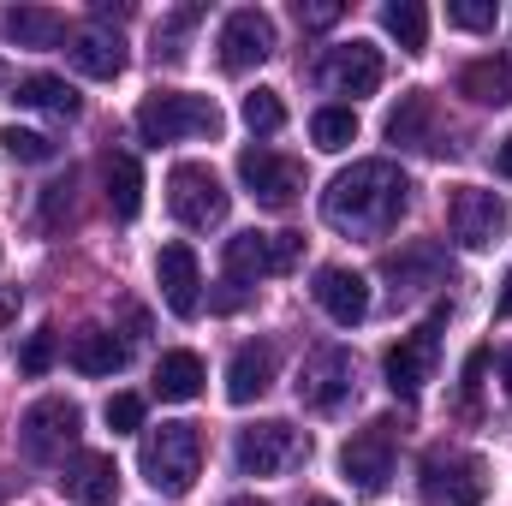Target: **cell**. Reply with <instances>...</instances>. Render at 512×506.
Here are the masks:
<instances>
[{"instance_id": "ffe728a7", "label": "cell", "mask_w": 512, "mask_h": 506, "mask_svg": "<svg viewBox=\"0 0 512 506\" xmlns=\"http://www.w3.org/2000/svg\"><path fill=\"white\" fill-rule=\"evenodd\" d=\"M0 30H6V42H18V48H60V42L72 36L54 6H12V12H0Z\"/></svg>"}, {"instance_id": "ba28073f", "label": "cell", "mask_w": 512, "mask_h": 506, "mask_svg": "<svg viewBox=\"0 0 512 506\" xmlns=\"http://www.w3.org/2000/svg\"><path fill=\"white\" fill-rule=\"evenodd\" d=\"M298 251L304 239L298 233H239L227 239V280L239 286H256V280H274V274H292L298 268Z\"/></svg>"}, {"instance_id": "ee69618b", "label": "cell", "mask_w": 512, "mask_h": 506, "mask_svg": "<svg viewBox=\"0 0 512 506\" xmlns=\"http://www.w3.org/2000/svg\"><path fill=\"white\" fill-rule=\"evenodd\" d=\"M0 78H6V72H0Z\"/></svg>"}, {"instance_id": "74e56055", "label": "cell", "mask_w": 512, "mask_h": 506, "mask_svg": "<svg viewBox=\"0 0 512 506\" xmlns=\"http://www.w3.org/2000/svg\"><path fill=\"white\" fill-rule=\"evenodd\" d=\"M60 215H72V179L66 185H48V197H42V221L60 227Z\"/></svg>"}, {"instance_id": "ab89813d", "label": "cell", "mask_w": 512, "mask_h": 506, "mask_svg": "<svg viewBox=\"0 0 512 506\" xmlns=\"http://www.w3.org/2000/svg\"><path fill=\"white\" fill-rule=\"evenodd\" d=\"M495 167H501V173H507V179H512V137H507V143H501V149H495Z\"/></svg>"}, {"instance_id": "30bf717a", "label": "cell", "mask_w": 512, "mask_h": 506, "mask_svg": "<svg viewBox=\"0 0 512 506\" xmlns=\"http://www.w3.org/2000/svg\"><path fill=\"white\" fill-rule=\"evenodd\" d=\"M441 322H447V310H435L423 328H411V334H399V346H387L382 358V376L387 387L399 393V399H417L423 393V381L435 376V352H441Z\"/></svg>"}, {"instance_id": "d6986e66", "label": "cell", "mask_w": 512, "mask_h": 506, "mask_svg": "<svg viewBox=\"0 0 512 506\" xmlns=\"http://www.w3.org/2000/svg\"><path fill=\"white\" fill-rule=\"evenodd\" d=\"M66 60H72L84 78L108 84V78L126 72V42H120V30H108V24H84V30L66 36Z\"/></svg>"}, {"instance_id": "d590c367", "label": "cell", "mask_w": 512, "mask_h": 506, "mask_svg": "<svg viewBox=\"0 0 512 506\" xmlns=\"http://www.w3.org/2000/svg\"><path fill=\"white\" fill-rule=\"evenodd\" d=\"M102 417H108L114 435H131V429H143V399H137V393H114V399L102 405Z\"/></svg>"}, {"instance_id": "9c48e42d", "label": "cell", "mask_w": 512, "mask_h": 506, "mask_svg": "<svg viewBox=\"0 0 512 506\" xmlns=\"http://www.w3.org/2000/svg\"><path fill=\"white\" fill-rule=\"evenodd\" d=\"M447 227H453V239H459L465 251H489V245L507 239L512 209L495 191H483V185H459L453 203H447Z\"/></svg>"}, {"instance_id": "b9f144b4", "label": "cell", "mask_w": 512, "mask_h": 506, "mask_svg": "<svg viewBox=\"0 0 512 506\" xmlns=\"http://www.w3.org/2000/svg\"><path fill=\"white\" fill-rule=\"evenodd\" d=\"M221 506H268V501H256V495H233V501H221Z\"/></svg>"}, {"instance_id": "7c38bea8", "label": "cell", "mask_w": 512, "mask_h": 506, "mask_svg": "<svg viewBox=\"0 0 512 506\" xmlns=\"http://www.w3.org/2000/svg\"><path fill=\"white\" fill-rule=\"evenodd\" d=\"M316 84L328 96H376L382 90V48L370 42H334L322 60H316Z\"/></svg>"}, {"instance_id": "4dcf8cb0", "label": "cell", "mask_w": 512, "mask_h": 506, "mask_svg": "<svg viewBox=\"0 0 512 506\" xmlns=\"http://www.w3.org/2000/svg\"><path fill=\"white\" fill-rule=\"evenodd\" d=\"M239 114H245V126H251L256 137H274V131L286 126V102H280L274 90H251Z\"/></svg>"}, {"instance_id": "8d00e7d4", "label": "cell", "mask_w": 512, "mask_h": 506, "mask_svg": "<svg viewBox=\"0 0 512 506\" xmlns=\"http://www.w3.org/2000/svg\"><path fill=\"white\" fill-rule=\"evenodd\" d=\"M340 18V0H298V24H310V30H328Z\"/></svg>"}, {"instance_id": "5bb4252c", "label": "cell", "mask_w": 512, "mask_h": 506, "mask_svg": "<svg viewBox=\"0 0 512 506\" xmlns=\"http://www.w3.org/2000/svg\"><path fill=\"white\" fill-rule=\"evenodd\" d=\"M239 179H245V191H251L262 209H292V203H298V191H304V173H298V161L274 155L268 143L239 149Z\"/></svg>"}, {"instance_id": "f35d334b", "label": "cell", "mask_w": 512, "mask_h": 506, "mask_svg": "<svg viewBox=\"0 0 512 506\" xmlns=\"http://www.w3.org/2000/svg\"><path fill=\"white\" fill-rule=\"evenodd\" d=\"M495 316H501V322H512V268H507V280H501V298H495Z\"/></svg>"}, {"instance_id": "8992f818", "label": "cell", "mask_w": 512, "mask_h": 506, "mask_svg": "<svg viewBox=\"0 0 512 506\" xmlns=\"http://www.w3.org/2000/svg\"><path fill=\"white\" fill-rule=\"evenodd\" d=\"M167 209L179 215V227L209 233V227L227 221V185L215 179V167H203V161H179V167L167 173Z\"/></svg>"}, {"instance_id": "7a4b0ae2", "label": "cell", "mask_w": 512, "mask_h": 506, "mask_svg": "<svg viewBox=\"0 0 512 506\" xmlns=\"http://www.w3.org/2000/svg\"><path fill=\"white\" fill-rule=\"evenodd\" d=\"M137 471H143V483H149L155 495H167V501L191 495V483H197V471H203V435H197L191 423H161V429H149L143 447H137Z\"/></svg>"}, {"instance_id": "8fae6325", "label": "cell", "mask_w": 512, "mask_h": 506, "mask_svg": "<svg viewBox=\"0 0 512 506\" xmlns=\"http://www.w3.org/2000/svg\"><path fill=\"white\" fill-rule=\"evenodd\" d=\"M352 381H358V364H352V352L346 346H316L304 364H298V405H310V411H334V405H346L352 399Z\"/></svg>"}, {"instance_id": "5b68a950", "label": "cell", "mask_w": 512, "mask_h": 506, "mask_svg": "<svg viewBox=\"0 0 512 506\" xmlns=\"http://www.w3.org/2000/svg\"><path fill=\"white\" fill-rule=\"evenodd\" d=\"M78 435H84V411H78L66 393H48V399H36V405L18 417V447H24V459H36V465L66 459V453L78 447Z\"/></svg>"}, {"instance_id": "277c9868", "label": "cell", "mask_w": 512, "mask_h": 506, "mask_svg": "<svg viewBox=\"0 0 512 506\" xmlns=\"http://www.w3.org/2000/svg\"><path fill=\"white\" fill-rule=\"evenodd\" d=\"M417 489H423V506H483V495H489V465L477 453L435 447L417 465Z\"/></svg>"}, {"instance_id": "484cf974", "label": "cell", "mask_w": 512, "mask_h": 506, "mask_svg": "<svg viewBox=\"0 0 512 506\" xmlns=\"http://www.w3.org/2000/svg\"><path fill=\"white\" fill-rule=\"evenodd\" d=\"M197 393H203V358L197 352H161V364H155V399L185 405Z\"/></svg>"}, {"instance_id": "52a82bcc", "label": "cell", "mask_w": 512, "mask_h": 506, "mask_svg": "<svg viewBox=\"0 0 512 506\" xmlns=\"http://www.w3.org/2000/svg\"><path fill=\"white\" fill-rule=\"evenodd\" d=\"M233 459H239V471H245V477H280V471H292V465H304V459H310V435H304V429H292V423H280V417H268V423L239 429Z\"/></svg>"}, {"instance_id": "e0dca14e", "label": "cell", "mask_w": 512, "mask_h": 506, "mask_svg": "<svg viewBox=\"0 0 512 506\" xmlns=\"http://www.w3.org/2000/svg\"><path fill=\"white\" fill-rule=\"evenodd\" d=\"M54 483L66 489V501H78V506H114L120 501V465H114V453H72Z\"/></svg>"}, {"instance_id": "ac0fdd59", "label": "cell", "mask_w": 512, "mask_h": 506, "mask_svg": "<svg viewBox=\"0 0 512 506\" xmlns=\"http://www.w3.org/2000/svg\"><path fill=\"white\" fill-rule=\"evenodd\" d=\"M316 304L328 310V322H340V328H358L364 316H370V280L358 274V268H316Z\"/></svg>"}, {"instance_id": "6da1fadb", "label": "cell", "mask_w": 512, "mask_h": 506, "mask_svg": "<svg viewBox=\"0 0 512 506\" xmlns=\"http://www.w3.org/2000/svg\"><path fill=\"white\" fill-rule=\"evenodd\" d=\"M405 203H411V179L393 161H352L322 191V221L346 239H382L399 227Z\"/></svg>"}, {"instance_id": "44dd1931", "label": "cell", "mask_w": 512, "mask_h": 506, "mask_svg": "<svg viewBox=\"0 0 512 506\" xmlns=\"http://www.w3.org/2000/svg\"><path fill=\"white\" fill-rule=\"evenodd\" d=\"M459 96H471L477 108H507L512 102V60L507 54H483L459 72Z\"/></svg>"}, {"instance_id": "60d3db41", "label": "cell", "mask_w": 512, "mask_h": 506, "mask_svg": "<svg viewBox=\"0 0 512 506\" xmlns=\"http://www.w3.org/2000/svg\"><path fill=\"white\" fill-rule=\"evenodd\" d=\"M501 381H507V393H512V346L501 352Z\"/></svg>"}, {"instance_id": "836d02e7", "label": "cell", "mask_w": 512, "mask_h": 506, "mask_svg": "<svg viewBox=\"0 0 512 506\" xmlns=\"http://www.w3.org/2000/svg\"><path fill=\"white\" fill-rule=\"evenodd\" d=\"M495 0H447V24L459 30H495Z\"/></svg>"}, {"instance_id": "4316f807", "label": "cell", "mask_w": 512, "mask_h": 506, "mask_svg": "<svg viewBox=\"0 0 512 506\" xmlns=\"http://www.w3.org/2000/svg\"><path fill=\"white\" fill-rule=\"evenodd\" d=\"M429 126H435V96H423V90H405L399 96V108L387 114V143H417V149H435L429 143Z\"/></svg>"}, {"instance_id": "4fadbf2b", "label": "cell", "mask_w": 512, "mask_h": 506, "mask_svg": "<svg viewBox=\"0 0 512 506\" xmlns=\"http://www.w3.org/2000/svg\"><path fill=\"white\" fill-rule=\"evenodd\" d=\"M340 477L358 489V495H382L393 483V423L376 417L370 429H358L346 447H340Z\"/></svg>"}, {"instance_id": "cb8c5ba5", "label": "cell", "mask_w": 512, "mask_h": 506, "mask_svg": "<svg viewBox=\"0 0 512 506\" xmlns=\"http://www.w3.org/2000/svg\"><path fill=\"white\" fill-rule=\"evenodd\" d=\"M268 381H274V346H239L233 364H227V399L251 405V399L268 393Z\"/></svg>"}, {"instance_id": "2e32d148", "label": "cell", "mask_w": 512, "mask_h": 506, "mask_svg": "<svg viewBox=\"0 0 512 506\" xmlns=\"http://www.w3.org/2000/svg\"><path fill=\"white\" fill-rule=\"evenodd\" d=\"M155 280H161V298H167L173 316L191 322V316L203 310V268H197V251H191L185 239L161 245V256H155Z\"/></svg>"}, {"instance_id": "f546056e", "label": "cell", "mask_w": 512, "mask_h": 506, "mask_svg": "<svg viewBox=\"0 0 512 506\" xmlns=\"http://www.w3.org/2000/svg\"><path fill=\"white\" fill-rule=\"evenodd\" d=\"M310 137H316V149L340 155V149L358 143V114H352V108H316V114H310Z\"/></svg>"}, {"instance_id": "603a6c76", "label": "cell", "mask_w": 512, "mask_h": 506, "mask_svg": "<svg viewBox=\"0 0 512 506\" xmlns=\"http://www.w3.org/2000/svg\"><path fill=\"white\" fill-rule=\"evenodd\" d=\"M387 280H393V292H399V298H411V292H423V286H441V280H447V256L435 251V245H411V251L387 256Z\"/></svg>"}, {"instance_id": "7402d4cb", "label": "cell", "mask_w": 512, "mask_h": 506, "mask_svg": "<svg viewBox=\"0 0 512 506\" xmlns=\"http://www.w3.org/2000/svg\"><path fill=\"white\" fill-rule=\"evenodd\" d=\"M12 102L18 108H36V114H54V120H78V90L66 84V78H54V72H30V78H18V90H12Z\"/></svg>"}, {"instance_id": "9a60e30c", "label": "cell", "mask_w": 512, "mask_h": 506, "mask_svg": "<svg viewBox=\"0 0 512 506\" xmlns=\"http://www.w3.org/2000/svg\"><path fill=\"white\" fill-rule=\"evenodd\" d=\"M221 66L227 72H251L262 66L268 54H274V18L268 12H256V6H239V12H227V24H221Z\"/></svg>"}, {"instance_id": "d4e9b609", "label": "cell", "mask_w": 512, "mask_h": 506, "mask_svg": "<svg viewBox=\"0 0 512 506\" xmlns=\"http://www.w3.org/2000/svg\"><path fill=\"white\" fill-rule=\"evenodd\" d=\"M66 358L78 376H114V370H126V340H114L108 328H84V334H72Z\"/></svg>"}, {"instance_id": "f1b7e54d", "label": "cell", "mask_w": 512, "mask_h": 506, "mask_svg": "<svg viewBox=\"0 0 512 506\" xmlns=\"http://www.w3.org/2000/svg\"><path fill=\"white\" fill-rule=\"evenodd\" d=\"M382 30L405 48V54H423V42H429V12H423L417 0H393V6H382Z\"/></svg>"}, {"instance_id": "e575fe53", "label": "cell", "mask_w": 512, "mask_h": 506, "mask_svg": "<svg viewBox=\"0 0 512 506\" xmlns=\"http://www.w3.org/2000/svg\"><path fill=\"white\" fill-rule=\"evenodd\" d=\"M48 364H54V328H36L24 340V352H18V370L24 376H48Z\"/></svg>"}, {"instance_id": "d6a6232c", "label": "cell", "mask_w": 512, "mask_h": 506, "mask_svg": "<svg viewBox=\"0 0 512 506\" xmlns=\"http://www.w3.org/2000/svg\"><path fill=\"white\" fill-rule=\"evenodd\" d=\"M197 18H203V6H179L173 18H161V30H155V54H167V60H179V54H185L179 42H185V30H191Z\"/></svg>"}, {"instance_id": "1f68e13d", "label": "cell", "mask_w": 512, "mask_h": 506, "mask_svg": "<svg viewBox=\"0 0 512 506\" xmlns=\"http://www.w3.org/2000/svg\"><path fill=\"white\" fill-rule=\"evenodd\" d=\"M0 149H6L12 161H54V137H42V131L0 126Z\"/></svg>"}, {"instance_id": "7bdbcfd3", "label": "cell", "mask_w": 512, "mask_h": 506, "mask_svg": "<svg viewBox=\"0 0 512 506\" xmlns=\"http://www.w3.org/2000/svg\"><path fill=\"white\" fill-rule=\"evenodd\" d=\"M310 506H334V501H310Z\"/></svg>"}, {"instance_id": "83f0119b", "label": "cell", "mask_w": 512, "mask_h": 506, "mask_svg": "<svg viewBox=\"0 0 512 506\" xmlns=\"http://www.w3.org/2000/svg\"><path fill=\"white\" fill-rule=\"evenodd\" d=\"M102 179H108V209H114V221H137V209H143V167H137L131 155H108V161H102Z\"/></svg>"}, {"instance_id": "3957f363", "label": "cell", "mask_w": 512, "mask_h": 506, "mask_svg": "<svg viewBox=\"0 0 512 506\" xmlns=\"http://www.w3.org/2000/svg\"><path fill=\"white\" fill-rule=\"evenodd\" d=\"M215 131H221V108L209 96H191V90H155L137 108L143 143H185V137H215Z\"/></svg>"}]
</instances>
